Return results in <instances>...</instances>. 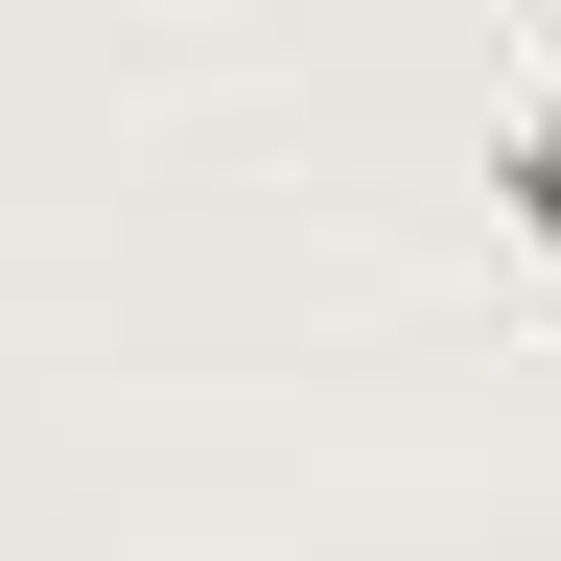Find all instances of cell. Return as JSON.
I'll return each instance as SVG.
<instances>
[{
  "mask_svg": "<svg viewBox=\"0 0 561 561\" xmlns=\"http://www.w3.org/2000/svg\"><path fill=\"white\" fill-rule=\"evenodd\" d=\"M515 234L561 257V94H538V140H515Z\"/></svg>",
  "mask_w": 561,
  "mask_h": 561,
  "instance_id": "1",
  "label": "cell"
}]
</instances>
